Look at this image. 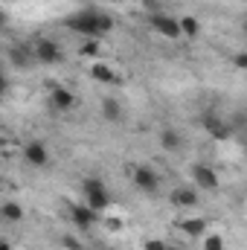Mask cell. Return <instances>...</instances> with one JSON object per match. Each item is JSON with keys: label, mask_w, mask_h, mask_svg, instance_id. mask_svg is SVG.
I'll return each instance as SVG.
<instances>
[{"label": "cell", "mask_w": 247, "mask_h": 250, "mask_svg": "<svg viewBox=\"0 0 247 250\" xmlns=\"http://www.w3.org/2000/svg\"><path fill=\"white\" fill-rule=\"evenodd\" d=\"M6 23H9V15H6V12L0 9V26H6Z\"/></svg>", "instance_id": "25"}, {"label": "cell", "mask_w": 247, "mask_h": 250, "mask_svg": "<svg viewBox=\"0 0 247 250\" xmlns=\"http://www.w3.org/2000/svg\"><path fill=\"white\" fill-rule=\"evenodd\" d=\"M0 250H12V245H9L6 239H0Z\"/></svg>", "instance_id": "26"}, {"label": "cell", "mask_w": 247, "mask_h": 250, "mask_svg": "<svg viewBox=\"0 0 247 250\" xmlns=\"http://www.w3.org/2000/svg\"><path fill=\"white\" fill-rule=\"evenodd\" d=\"M6 90H9V79H6V76H3V73H0V96H3V93H6Z\"/></svg>", "instance_id": "24"}, {"label": "cell", "mask_w": 247, "mask_h": 250, "mask_svg": "<svg viewBox=\"0 0 247 250\" xmlns=\"http://www.w3.org/2000/svg\"><path fill=\"white\" fill-rule=\"evenodd\" d=\"M64 26L82 38H90V41H102L108 32H114V18L99 12V9H79L73 15L64 18Z\"/></svg>", "instance_id": "1"}, {"label": "cell", "mask_w": 247, "mask_h": 250, "mask_svg": "<svg viewBox=\"0 0 247 250\" xmlns=\"http://www.w3.org/2000/svg\"><path fill=\"white\" fill-rule=\"evenodd\" d=\"M82 195H84V204L90 209H96V212H105L111 207V192H108L102 178H93V175L84 178L82 181Z\"/></svg>", "instance_id": "2"}, {"label": "cell", "mask_w": 247, "mask_h": 250, "mask_svg": "<svg viewBox=\"0 0 247 250\" xmlns=\"http://www.w3.org/2000/svg\"><path fill=\"white\" fill-rule=\"evenodd\" d=\"M201 248H204V250H224V239H221L218 233L201 236Z\"/></svg>", "instance_id": "18"}, {"label": "cell", "mask_w": 247, "mask_h": 250, "mask_svg": "<svg viewBox=\"0 0 247 250\" xmlns=\"http://www.w3.org/2000/svg\"><path fill=\"white\" fill-rule=\"evenodd\" d=\"M108 250H117V248H108Z\"/></svg>", "instance_id": "27"}, {"label": "cell", "mask_w": 247, "mask_h": 250, "mask_svg": "<svg viewBox=\"0 0 247 250\" xmlns=\"http://www.w3.org/2000/svg\"><path fill=\"white\" fill-rule=\"evenodd\" d=\"M175 227H178V233L186 236V239H201V236H206V218H184V221H178Z\"/></svg>", "instance_id": "10"}, {"label": "cell", "mask_w": 247, "mask_h": 250, "mask_svg": "<svg viewBox=\"0 0 247 250\" xmlns=\"http://www.w3.org/2000/svg\"><path fill=\"white\" fill-rule=\"evenodd\" d=\"M192 178H195V187L204 189V192L218 189V175H215V169H209V166H195V169H192Z\"/></svg>", "instance_id": "9"}, {"label": "cell", "mask_w": 247, "mask_h": 250, "mask_svg": "<svg viewBox=\"0 0 247 250\" xmlns=\"http://www.w3.org/2000/svg\"><path fill=\"white\" fill-rule=\"evenodd\" d=\"M70 218L76 221V227L87 230V227H93V224L99 221V212H96V209H90L87 204H76V207H70Z\"/></svg>", "instance_id": "8"}, {"label": "cell", "mask_w": 247, "mask_h": 250, "mask_svg": "<svg viewBox=\"0 0 247 250\" xmlns=\"http://www.w3.org/2000/svg\"><path fill=\"white\" fill-rule=\"evenodd\" d=\"M90 79H93V82H102V84H114V82H120L117 70H114L108 62H93L90 64Z\"/></svg>", "instance_id": "11"}, {"label": "cell", "mask_w": 247, "mask_h": 250, "mask_svg": "<svg viewBox=\"0 0 247 250\" xmlns=\"http://www.w3.org/2000/svg\"><path fill=\"white\" fill-rule=\"evenodd\" d=\"M131 178H134V187L140 192H157V187H160V178L151 166H134Z\"/></svg>", "instance_id": "5"}, {"label": "cell", "mask_w": 247, "mask_h": 250, "mask_svg": "<svg viewBox=\"0 0 247 250\" xmlns=\"http://www.w3.org/2000/svg\"><path fill=\"white\" fill-rule=\"evenodd\" d=\"M198 189H192V187H178V189H172V204L175 207H198Z\"/></svg>", "instance_id": "13"}, {"label": "cell", "mask_w": 247, "mask_h": 250, "mask_svg": "<svg viewBox=\"0 0 247 250\" xmlns=\"http://www.w3.org/2000/svg\"><path fill=\"white\" fill-rule=\"evenodd\" d=\"M12 250H18V248H12Z\"/></svg>", "instance_id": "28"}, {"label": "cell", "mask_w": 247, "mask_h": 250, "mask_svg": "<svg viewBox=\"0 0 247 250\" xmlns=\"http://www.w3.org/2000/svg\"><path fill=\"white\" fill-rule=\"evenodd\" d=\"M50 105H53L56 111H73V108L79 105V99H76V93H73L70 87L56 84V87L50 90Z\"/></svg>", "instance_id": "7"}, {"label": "cell", "mask_w": 247, "mask_h": 250, "mask_svg": "<svg viewBox=\"0 0 247 250\" xmlns=\"http://www.w3.org/2000/svg\"><path fill=\"white\" fill-rule=\"evenodd\" d=\"M178 26H181V35H184V38H198V35H201V23H198V18H192V15L178 18Z\"/></svg>", "instance_id": "17"}, {"label": "cell", "mask_w": 247, "mask_h": 250, "mask_svg": "<svg viewBox=\"0 0 247 250\" xmlns=\"http://www.w3.org/2000/svg\"><path fill=\"white\" fill-rule=\"evenodd\" d=\"M181 143H184V137H181L178 128H163V134H160V146H163L166 151H178Z\"/></svg>", "instance_id": "15"}, {"label": "cell", "mask_w": 247, "mask_h": 250, "mask_svg": "<svg viewBox=\"0 0 247 250\" xmlns=\"http://www.w3.org/2000/svg\"><path fill=\"white\" fill-rule=\"evenodd\" d=\"M23 160H26L29 166H35V169H44V166L50 163V148H47L41 140H32V143L23 146Z\"/></svg>", "instance_id": "6"}, {"label": "cell", "mask_w": 247, "mask_h": 250, "mask_svg": "<svg viewBox=\"0 0 247 250\" xmlns=\"http://www.w3.org/2000/svg\"><path fill=\"white\" fill-rule=\"evenodd\" d=\"M143 250H172V245H169L166 239H148V242L143 245Z\"/></svg>", "instance_id": "20"}, {"label": "cell", "mask_w": 247, "mask_h": 250, "mask_svg": "<svg viewBox=\"0 0 247 250\" xmlns=\"http://www.w3.org/2000/svg\"><path fill=\"white\" fill-rule=\"evenodd\" d=\"M233 62H236L239 70H245V67H247V56H245V53H236V59H233Z\"/></svg>", "instance_id": "23"}, {"label": "cell", "mask_w": 247, "mask_h": 250, "mask_svg": "<svg viewBox=\"0 0 247 250\" xmlns=\"http://www.w3.org/2000/svg\"><path fill=\"white\" fill-rule=\"evenodd\" d=\"M62 245H64L67 250H84V245H82V242H79L76 236H67V239H64Z\"/></svg>", "instance_id": "21"}, {"label": "cell", "mask_w": 247, "mask_h": 250, "mask_svg": "<svg viewBox=\"0 0 247 250\" xmlns=\"http://www.w3.org/2000/svg\"><path fill=\"white\" fill-rule=\"evenodd\" d=\"M204 128H206V134L212 137V140H230V125L224 123L221 117H204Z\"/></svg>", "instance_id": "12"}, {"label": "cell", "mask_w": 247, "mask_h": 250, "mask_svg": "<svg viewBox=\"0 0 247 250\" xmlns=\"http://www.w3.org/2000/svg\"><path fill=\"white\" fill-rule=\"evenodd\" d=\"M79 53H82V56H87V59H96V56H99V41L84 38V44L79 47Z\"/></svg>", "instance_id": "19"}, {"label": "cell", "mask_w": 247, "mask_h": 250, "mask_svg": "<svg viewBox=\"0 0 247 250\" xmlns=\"http://www.w3.org/2000/svg\"><path fill=\"white\" fill-rule=\"evenodd\" d=\"M102 117L108 123H120L123 120V105L117 99H102Z\"/></svg>", "instance_id": "16"}, {"label": "cell", "mask_w": 247, "mask_h": 250, "mask_svg": "<svg viewBox=\"0 0 247 250\" xmlns=\"http://www.w3.org/2000/svg\"><path fill=\"white\" fill-rule=\"evenodd\" d=\"M151 29H154L157 35L169 38V41H178V38H181V26H178V18H169V15H163V12L151 15Z\"/></svg>", "instance_id": "4"}, {"label": "cell", "mask_w": 247, "mask_h": 250, "mask_svg": "<svg viewBox=\"0 0 247 250\" xmlns=\"http://www.w3.org/2000/svg\"><path fill=\"white\" fill-rule=\"evenodd\" d=\"M0 218H3L6 224H18V221L23 218V207H21L18 201H3V204H0Z\"/></svg>", "instance_id": "14"}, {"label": "cell", "mask_w": 247, "mask_h": 250, "mask_svg": "<svg viewBox=\"0 0 247 250\" xmlns=\"http://www.w3.org/2000/svg\"><path fill=\"white\" fill-rule=\"evenodd\" d=\"M105 227H108L111 233H120V230H123V218H105Z\"/></svg>", "instance_id": "22"}, {"label": "cell", "mask_w": 247, "mask_h": 250, "mask_svg": "<svg viewBox=\"0 0 247 250\" xmlns=\"http://www.w3.org/2000/svg\"><path fill=\"white\" fill-rule=\"evenodd\" d=\"M32 56H35V62H41V64H62L64 62V50L53 38H38L32 44Z\"/></svg>", "instance_id": "3"}]
</instances>
